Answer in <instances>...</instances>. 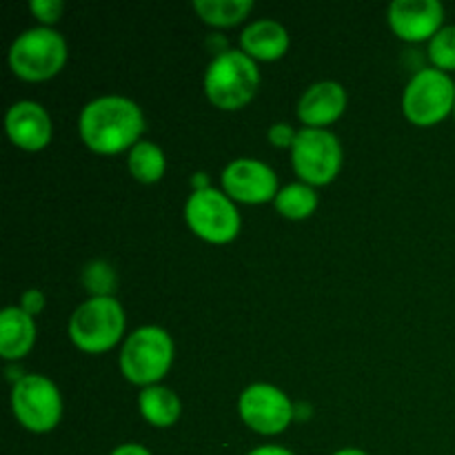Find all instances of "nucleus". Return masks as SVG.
Wrapping results in <instances>:
<instances>
[{"label": "nucleus", "mask_w": 455, "mask_h": 455, "mask_svg": "<svg viewBox=\"0 0 455 455\" xmlns=\"http://www.w3.org/2000/svg\"><path fill=\"white\" fill-rule=\"evenodd\" d=\"M44 305H47V298H44V293L40 291V289H27L20 296V302H18V307H20L25 314H29L31 318L43 314Z\"/></svg>", "instance_id": "obj_25"}, {"label": "nucleus", "mask_w": 455, "mask_h": 455, "mask_svg": "<svg viewBox=\"0 0 455 455\" xmlns=\"http://www.w3.org/2000/svg\"><path fill=\"white\" fill-rule=\"evenodd\" d=\"M262 76L256 60L240 49L216 53L204 69L203 89L207 100L220 111H240L251 105Z\"/></svg>", "instance_id": "obj_2"}, {"label": "nucleus", "mask_w": 455, "mask_h": 455, "mask_svg": "<svg viewBox=\"0 0 455 455\" xmlns=\"http://www.w3.org/2000/svg\"><path fill=\"white\" fill-rule=\"evenodd\" d=\"M431 67L444 74L455 71V25H444L427 44Z\"/></svg>", "instance_id": "obj_21"}, {"label": "nucleus", "mask_w": 455, "mask_h": 455, "mask_svg": "<svg viewBox=\"0 0 455 455\" xmlns=\"http://www.w3.org/2000/svg\"><path fill=\"white\" fill-rule=\"evenodd\" d=\"M176 358V345L167 329L147 324L124 338L118 355V369L133 387H154L167 378Z\"/></svg>", "instance_id": "obj_3"}, {"label": "nucleus", "mask_w": 455, "mask_h": 455, "mask_svg": "<svg viewBox=\"0 0 455 455\" xmlns=\"http://www.w3.org/2000/svg\"><path fill=\"white\" fill-rule=\"evenodd\" d=\"M318 204H320L318 191L300 180L283 187L274 200L275 212H278L283 218H287V220H293V222L307 220V218L314 216V213L318 212Z\"/></svg>", "instance_id": "obj_20"}, {"label": "nucleus", "mask_w": 455, "mask_h": 455, "mask_svg": "<svg viewBox=\"0 0 455 455\" xmlns=\"http://www.w3.org/2000/svg\"><path fill=\"white\" fill-rule=\"evenodd\" d=\"M127 314L116 296L87 298L76 307L67 324L71 345L87 355H102L124 342Z\"/></svg>", "instance_id": "obj_4"}, {"label": "nucleus", "mask_w": 455, "mask_h": 455, "mask_svg": "<svg viewBox=\"0 0 455 455\" xmlns=\"http://www.w3.org/2000/svg\"><path fill=\"white\" fill-rule=\"evenodd\" d=\"M116 271L114 267L107 265L105 260L89 262L83 271V284L89 291V298H107L114 296L116 291Z\"/></svg>", "instance_id": "obj_22"}, {"label": "nucleus", "mask_w": 455, "mask_h": 455, "mask_svg": "<svg viewBox=\"0 0 455 455\" xmlns=\"http://www.w3.org/2000/svg\"><path fill=\"white\" fill-rule=\"evenodd\" d=\"M185 222L191 234L207 244L234 243L243 229L238 204L222 189L191 191L185 203Z\"/></svg>", "instance_id": "obj_8"}, {"label": "nucleus", "mask_w": 455, "mask_h": 455, "mask_svg": "<svg viewBox=\"0 0 455 455\" xmlns=\"http://www.w3.org/2000/svg\"><path fill=\"white\" fill-rule=\"evenodd\" d=\"M349 96L336 80H320L309 84L298 100V120L307 129H329L345 116Z\"/></svg>", "instance_id": "obj_14"}, {"label": "nucleus", "mask_w": 455, "mask_h": 455, "mask_svg": "<svg viewBox=\"0 0 455 455\" xmlns=\"http://www.w3.org/2000/svg\"><path fill=\"white\" fill-rule=\"evenodd\" d=\"M69 47L60 31L52 27H31L16 36L7 52V65L25 83H47L67 65Z\"/></svg>", "instance_id": "obj_5"}, {"label": "nucleus", "mask_w": 455, "mask_h": 455, "mask_svg": "<svg viewBox=\"0 0 455 455\" xmlns=\"http://www.w3.org/2000/svg\"><path fill=\"white\" fill-rule=\"evenodd\" d=\"M4 132L9 142L27 154L47 149L53 140V120L36 100H18L4 114Z\"/></svg>", "instance_id": "obj_13"}, {"label": "nucleus", "mask_w": 455, "mask_h": 455, "mask_svg": "<svg viewBox=\"0 0 455 455\" xmlns=\"http://www.w3.org/2000/svg\"><path fill=\"white\" fill-rule=\"evenodd\" d=\"M298 132L300 129H293L289 123H274L267 129V140L275 147V149H289L291 151L293 142H296Z\"/></svg>", "instance_id": "obj_24"}, {"label": "nucleus", "mask_w": 455, "mask_h": 455, "mask_svg": "<svg viewBox=\"0 0 455 455\" xmlns=\"http://www.w3.org/2000/svg\"><path fill=\"white\" fill-rule=\"evenodd\" d=\"M109 455H151V451L147 447H142V444L127 443V444H120V447H116Z\"/></svg>", "instance_id": "obj_26"}, {"label": "nucleus", "mask_w": 455, "mask_h": 455, "mask_svg": "<svg viewBox=\"0 0 455 455\" xmlns=\"http://www.w3.org/2000/svg\"><path fill=\"white\" fill-rule=\"evenodd\" d=\"M9 403L18 425L36 435L52 434L60 425L65 411L60 389L43 373H25L16 385H12Z\"/></svg>", "instance_id": "obj_7"}, {"label": "nucleus", "mask_w": 455, "mask_h": 455, "mask_svg": "<svg viewBox=\"0 0 455 455\" xmlns=\"http://www.w3.org/2000/svg\"><path fill=\"white\" fill-rule=\"evenodd\" d=\"M145 133L140 105L124 96H100L89 100L78 116V136L92 154L118 156L132 151Z\"/></svg>", "instance_id": "obj_1"}, {"label": "nucleus", "mask_w": 455, "mask_h": 455, "mask_svg": "<svg viewBox=\"0 0 455 455\" xmlns=\"http://www.w3.org/2000/svg\"><path fill=\"white\" fill-rule=\"evenodd\" d=\"M238 416L258 435H280L296 420V404L280 387L253 382L238 398Z\"/></svg>", "instance_id": "obj_10"}, {"label": "nucleus", "mask_w": 455, "mask_h": 455, "mask_svg": "<svg viewBox=\"0 0 455 455\" xmlns=\"http://www.w3.org/2000/svg\"><path fill=\"white\" fill-rule=\"evenodd\" d=\"M138 411L147 425L156 427V429H169L180 420L182 400L169 387H145L138 394Z\"/></svg>", "instance_id": "obj_17"}, {"label": "nucleus", "mask_w": 455, "mask_h": 455, "mask_svg": "<svg viewBox=\"0 0 455 455\" xmlns=\"http://www.w3.org/2000/svg\"><path fill=\"white\" fill-rule=\"evenodd\" d=\"M247 455H296V453L289 451V449L284 447H278V444H265V447L253 449V451H249Z\"/></svg>", "instance_id": "obj_27"}, {"label": "nucleus", "mask_w": 455, "mask_h": 455, "mask_svg": "<svg viewBox=\"0 0 455 455\" xmlns=\"http://www.w3.org/2000/svg\"><path fill=\"white\" fill-rule=\"evenodd\" d=\"M453 118H455V109H453Z\"/></svg>", "instance_id": "obj_30"}, {"label": "nucleus", "mask_w": 455, "mask_h": 455, "mask_svg": "<svg viewBox=\"0 0 455 455\" xmlns=\"http://www.w3.org/2000/svg\"><path fill=\"white\" fill-rule=\"evenodd\" d=\"M29 12L40 22V27H52L53 29V25L65 13V3L62 0H31Z\"/></svg>", "instance_id": "obj_23"}, {"label": "nucleus", "mask_w": 455, "mask_h": 455, "mask_svg": "<svg viewBox=\"0 0 455 455\" xmlns=\"http://www.w3.org/2000/svg\"><path fill=\"white\" fill-rule=\"evenodd\" d=\"M331 455H369V453L363 451V449L347 447V449H340V451H336V453H331Z\"/></svg>", "instance_id": "obj_29"}, {"label": "nucleus", "mask_w": 455, "mask_h": 455, "mask_svg": "<svg viewBox=\"0 0 455 455\" xmlns=\"http://www.w3.org/2000/svg\"><path fill=\"white\" fill-rule=\"evenodd\" d=\"M444 16L447 12L438 0H395L387 9V22L394 36L409 44H429L444 27Z\"/></svg>", "instance_id": "obj_12"}, {"label": "nucleus", "mask_w": 455, "mask_h": 455, "mask_svg": "<svg viewBox=\"0 0 455 455\" xmlns=\"http://www.w3.org/2000/svg\"><path fill=\"white\" fill-rule=\"evenodd\" d=\"M127 169L140 185H156L167 173V156L156 142L140 140L127 154Z\"/></svg>", "instance_id": "obj_18"}, {"label": "nucleus", "mask_w": 455, "mask_h": 455, "mask_svg": "<svg viewBox=\"0 0 455 455\" xmlns=\"http://www.w3.org/2000/svg\"><path fill=\"white\" fill-rule=\"evenodd\" d=\"M403 114L411 124L420 129L438 127L453 116L455 80L451 74L425 67L416 71L403 92Z\"/></svg>", "instance_id": "obj_6"}, {"label": "nucleus", "mask_w": 455, "mask_h": 455, "mask_svg": "<svg viewBox=\"0 0 455 455\" xmlns=\"http://www.w3.org/2000/svg\"><path fill=\"white\" fill-rule=\"evenodd\" d=\"M194 12L213 29H229L247 20L253 12L251 0H196Z\"/></svg>", "instance_id": "obj_19"}, {"label": "nucleus", "mask_w": 455, "mask_h": 455, "mask_svg": "<svg viewBox=\"0 0 455 455\" xmlns=\"http://www.w3.org/2000/svg\"><path fill=\"white\" fill-rule=\"evenodd\" d=\"M191 191H204V189H212V182H209V176L204 172H198L191 176L189 180Z\"/></svg>", "instance_id": "obj_28"}, {"label": "nucleus", "mask_w": 455, "mask_h": 455, "mask_svg": "<svg viewBox=\"0 0 455 455\" xmlns=\"http://www.w3.org/2000/svg\"><path fill=\"white\" fill-rule=\"evenodd\" d=\"M291 36L283 22L274 18H260L249 22L240 34V52L256 62H278L287 56Z\"/></svg>", "instance_id": "obj_15"}, {"label": "nucleus", "mask_w": 455, "mask_h": 455, "mask_svg": "<svg viewBox=\"0 0 455 455\" xmlns=\"http://www.w3.org/2000/svg\"><path fill=\"white\" fill-rule=\"evenodd\" d=\"M222 191L235 204H258L274 203L278 191V176L267 163L258 158H235L222 169L220 173Z\"/></svg>", "instance_id": "obj_11"}, {"label": "nucleus", "mask_w": 455, "mask_h": 455, "mask_svg": "<svg viewBox=\"0 0 455 455\" xmlns=\"http://www.w3.org/2000/svg\"><path fill=\"white\" fill-rule=\"evenodd\" d=\"M36 320L20 307H4L0 311V358L4 363H20L36 345Z\"/></svg>", "instance_id": "obj_16"}, {"label": "nucleus", "mask_w": 455, "mask_h": 455, "mask_svg": "<svg viewBox=\"0 0 455 455\" xmlns=\"http://www.w3.org/2000/svg\"><path fill=\"white\" fill-rule=\"evenodd\" d=\"M345 163L340 138L331 129H307L298 132L291 147V164L300 182L314 187H327L338 180Z\"/></svg>", "instance_id": "obj_9"}]
</instances>
